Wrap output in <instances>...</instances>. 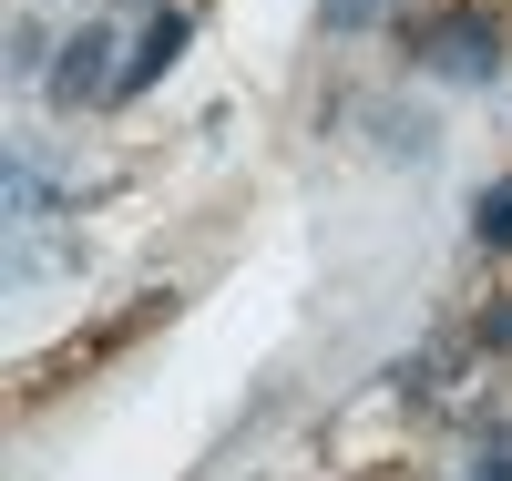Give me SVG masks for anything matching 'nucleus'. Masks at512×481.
<instances>
[{
  "mask_svg": "<svg viewBox=\"0 0 512 481\" xmlns=\"http://www.w3.org/2000/svg\"><path fill=\"white\" fill-rule=\"evenodd\" d=\"M113 82H123L113 72V41L103 31H72L62 41V72H52V103H93V93H113Z\"/></svg>",
  "mask_w": 512,
  "mask_h": 481,
  "instance_id": "nucleus-1",
  "label": "nucleus"
},
{
  "mask_svg": "<svg viewBox=\"0 0 512 481\" xmlns=\"http://www.w3.org/2000/svg\"><path fill=\"white\" fill-rule=\"evenodd\" d=\"M431 62H441L451 82H482V72H492V31H482V21H451V31H431Z\"/></svg>",
  "mask_w": 512,
  "mask_h": 481,
  "instance_id": "nucleus-2",
  "label": "nucleus"
},
{
  "mask_svg": "<svg viewBox=\"0 0 512 481\" xmlns=\"http://www.w3.org/2000/svg\"><path fill=\"white\" fill-rule=\"evenodd\" d=\"M175 52H185V11H164V21H154V31L134 41V72H123V82H113V93H144V82H154L164 62H175Z\"/></svg>",
  "mask_w": 512,
  "mask_h": 481,
  "instance_id": "nucleus-3",
  "label": "nucleus"
},
{
  "mask_svg": "<svg viewBox=\"0 0 512 481\" xmlns=\"http://www.w3.org/2000/svg\"><path fill=\"white\" fill-rule=\"evenodd\" d=\"M472 226H482V246H512V185H492V195H482Z\"/></svg>",
  "mask_w": 512,
  "mask_h": 481,
  "instance_id": "nucleus-4",
  "label": "nucleus"
},
{
  "mask_svg": "<svg viewBox=\"0 0 512 481\" xmlns=\"http://www.w3.org/2000/svg\"><path fill=\"white\" fill-rule=\"evenodd\" d=\"M379 11H390V0H328L318 21H328V31H359V21H379Z\"/></svg>",
  "mask_w": 512,
  "mask_h": 481,
  "instance_id": "nucleus-5",
  "label": "nucleus"
},
{
  "mask_svg": "<svg viewBox=\"0 0 512 481\" xmlns=\"http://www.w3.org/2000/svg\"><path fill=\"white\" fill-rule=\"evenodd\" d=\"M472 338H482V348H502V338H512V297H492V308H482V328H472Z\"/></svg>",
  "mask_w": 512,
  "mask_h": 481,
  "instance_id": "nucleus-6",
  "label": "nucleus"
},
{
  "mask_svg": "<svg viewBox=\"0 0 512 481\" xmlns=\"http://www.w3.org/2000/svg\"><path fill=\"white\" fill-rule=\"evenodd\" d=\"M482 481H512V451H482Z\"/></svg>",
  "mask_w": 512,
  "mask_h": 481,
  "instance_id": "nucleus-7",
  "label": "nucleus"
}]
</instances>
